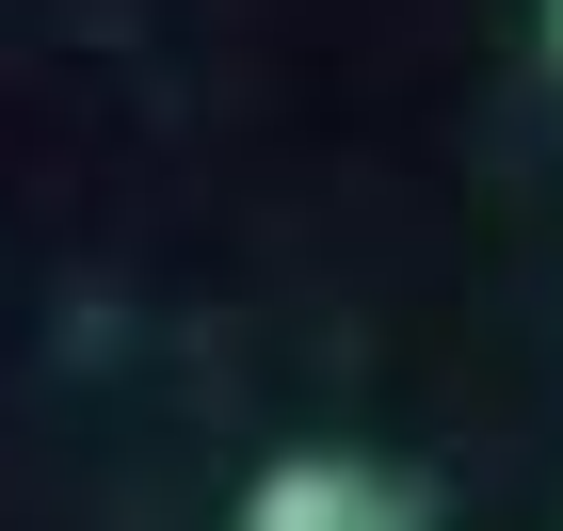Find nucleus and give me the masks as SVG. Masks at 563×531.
<instances>
[{
  "instance_id": "f257e3e1",
  "label": "nucleus",
  "mask_w": 563,
  "mask_h": 531,
  "mask_svg": "<svg viewBox=\"0 0 563 531\" xmlns=\"http://www.w3.org/2000/svg\"><path fill=\"white\" fill-rule=\"evenodd\" d=\"M225 531H434V484L387 451H274Z\"/></svg>"
},
{
  "instance_id": "f03ea898",
  "label": "nucleus",
  "mask_w": 563,
  "mask_h": 531,
  "mask_svg": "<svg viewBox=\"0 0 563 531\" xmlns=\"http://www.w3.org/2000/svg\"><path fill=\"white\" fill-rule=\"evenodd\" d=\"M548 65H563V0H548Z\"/></svg>"
}]
</instances>
